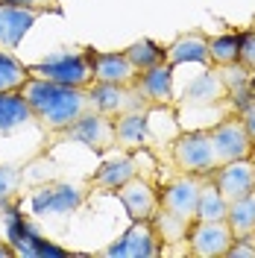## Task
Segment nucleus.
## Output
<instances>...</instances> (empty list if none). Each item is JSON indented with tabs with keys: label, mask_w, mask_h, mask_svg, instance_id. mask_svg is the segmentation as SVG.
<instances>
[{
	"label": "nucleus",
	"mask_w": 255,
	"mask_h": 258,
	"mask_svg": "<svg viewBox=\"0 0 255 258\" xmlns=\"http://www.w3.org/2000/svg\"><path fill=\"white\" fill-rule=\"evenodd\" d=\"M88 94H91V106H94L97 112L109 114V117H117V114H123V112H135V109H150V103L135 88V82H129V85L91 82Z\"/></svg>",
	"instance_id": "obj_4"
},
{
	"label": "nucleus",
	"mask_w": 255,
	"mask_h": 258,
	"mask_svg": "<svg viewBox=\"0 0 255 258\" xmlns=\"http://www.w3.org/2000/svg\"><path fill=\"white\" fill-rule=\"evenodd\" d=\"M106 255H126V258H150V255H159V238L153 232L150 220H135L132 229L120 241H114Z\"/></svg>",
	"instance_id": "obj_15"
},
{
	"label": "nucleus",
	"mask_w": 255,
	"mask_h": 258,
	"mask_svg": "<svg viewBox=\"0 0 255 258\" xmlns=\"http://www.w3.org/2000/svg\"><path fill=\"white\" fill-rule=\"evenodd\" d=\"M164 62L176 64H211L208 56V38L203 32H182L170 47H164Z\"/></svg>",
	"instance_id": "obj_17"
},
{
	"label": "nucleus",
	"mask_w": 255,
	"mask_h": 258,
	"mask_svg": "<svg viewBox=\"0 0 255 258\" xmlns=\"http://www.w3.org/2000/svg\"><path fill=\"white\" fill-rule=\"evenodd\" d=\"M0 3H12V6H30V9H44V12H47L50 6H56L59 0H0Z\"/></svg>",
	"instance_id": "obj_29"
},
{
	"label": "nucleus",
	"mask_w": 255,
	"mask_h": 258,
	"mask_svg": "<svg viewBox=\"0 0 255 258\" xmlns=\"http://www.w3.org/2000/svg\"><path fill=\"white\" fill-rule=\"evenodd\" d=\"M138 173V159L135 156H120V159H112L106 161L100 170H97L94 176V185L97 191H117L123 182H129V179Z\"/></svg>",
	"instance_id": "obj_20"
},
{
	"label": "nucleus",
	"mask_w": 255,
	"mask_h": 258,
	"mask_svg": "<svg viewBox=\"0 0 255 258\" xmlns=\"http://www.w3.org/2000/svg\"><path fill=\"white\" fill-rule=\"evenodd\" d=\"M27 80H30V68L15 59L9 50H0V91H21Z\"/></svg>",
	"instance_id": "obj_23"
},
{
	"label": "nucleus",
	"mask_w": 255,
	"mask_h": 258,
	"mask_svg": "<svg viewBox=\"0 0 255 258\" xmlns=\"http://www.w3.org/2000/svg\"><path fill=\"white\" fill-rule=\"evenodd\" d=\"M238 50H240L238 32H223V35L208 38V56H211V64H214V68L235 64L238 62Z\"/></svg>",
	"instance_id": "obj_25"
},
{
	"label": "nucleus",
	"mask_w": 255,
	"mask_h": 258,
	"mask_svg": "<svg viewBox=\"0 0 255 258\" xmlns=\"http://www.w3.org/2000/svg\"><path fill=\"white\" fill-rule=\"evenodd\" d=\"M226 211H229V203L226 197L217 191V185L206 179L203 188H200V200H197V217L194 220H226Z\"/></svg>",
	"instance_id": "obj_22"
},
{
	"label": "nucleus",
	"mask_w": 255,
	"mask_h": 258,
	"mask_svg": "<svg viewBox=\"0 0 255 258\" xmlns=\"http://www.w3.org/2000/svg\"><path fill=\"white\" fill-rule=\"evenodd\" d=\"M88 64H91V74L94 82H117V85H129V82L138 77L135 64L126 59L123 50H94L85 47Z\"/></svg>",
	"instance_id": "obj_11"
},
{
	"label": "nucleus",
	"mask_w": 255,
	"mask_h": 258,
	"mask_svg": "<svg viewBox=\"0 0 255 258\" xmlns=\"http://www.w3.org/2000/svg\"><path fill=\"white\" fill-rule=\"evenodd\" d=\"M208 132H211V141H214V150H217L220 164L235 161V159H249L252 141H249V135H246V129H243V120H240L235 112L220 117L217 123H211Z\"/></svg>",
	"instance_id": "obj_6"
},
{
	"label": "nucleus",
	"mask_w": 255,
	"mask_h": 258,
	"mask_svg": "<svg viewBox=\"0 0 255 258\" xmlns=\"http://www.w3.org/2000/svg\"><path fill=\"white\" fill-rule=\"evenodd\" d=\"M35 123L30 103L21 91H0V135H9L18 129Z\"/></svg>",
	"instance_id": "obj_18"
},
{
	"label": "nucleus",
	"mask_w": 255,
	"mask_h": 258,
	"mask_svg": "<svg viewBox=\"0 0 255 258\" xmlns=\"http://www.w3.org/2000/svg\"><path fill=\"white\" fill-rule=\"evenodd\" d=\"M170 156L179 173H191V176H211L220 159H217V150L211 141V132L208 129H188V132H179L173 138L170 147Z\"/></svg>",
	"instance_id": "obj_2"
},
{
	"label": "nucleus",
	"mask_w": 255,
	"mask_h": 258,
	"mask_svg": "<svg viewBox=\"0 0 255 258\" xmlns=\"http://www.w3.org/2000/svg\"><path fill=\"white\" fill-rule=\"evenodd\" d=\"M0 255H15V249H12V246H6V243H0Z\"/></svg>",
	"instance_id": "obj_30"
},
{
	"label": "nucleus",
	"mask_w": 255,
	"mask_h": 258,
	"mask_svg": "<svg viewBox=\"0 0 255 258\" xmlns=\"http://www.w3.org/2000/svg\"><path fill=\"white\" fill-rule=\"evenodd\" d=\"M240 50H238V64H243L249 74H255V27L246 32H238Z\"/></svg>",
	"instance_id": "obj_26"
},
{
	"label": "nucleus",
	"mask_w": 255,
	"mask_h": 258,
	"mask_svg": "<svg viewBox=\"0 0 255 258\" xmlns=\"http://www.w3.org/2000/svg\"><path fill=\"white\" fill-rule=\"evenodd\" d=\"M208 179L217 185V191L226 197V203L240 200V197H246V194L255 191V161L252 159L226 161Z\"/></svg>",
	"instance_id": "obj_10"
},
{
	"label": "nucleus",
	"mask_w": 255,
	"mask_h": 258,
	"mask_svg": "<svg viewBox=\"0 0 255 258\" xmlns=\"http://www.w3.org/2000/svg\"><path fill=\"white\" fill-rule=\"evenodd\" d=\"M220 103H226V82L220 77V68L214 64H208L203 74H197L179 97L182 109H214Z\"/></svg>",
	"instance_id": "obj_8"
},
{
	"label": "nucleus",
	"mask_w": 255,
	"mask_h": 258,
	"mask_svg": "<svg viewBox=\"0 0 255 258\" xmlns=\"http://www.w3.org/2000/svg\"><path fill=\"white\" fill-rule=\"evenodd\" d=\"M44 9H30V6H12L0 3V50H15L24 35L32 30Z\"/></svg>",
	"instance_id": "obj_13"
},
{
	"label": "nucleus",
	"mask_w": 255,
	"mask_h": 258,
	"mask_svg": "<svg viewBox=\"0 0 255 258\" xmlns=\"http://www.w3.org/2000/svg\"><path fill=\"white\" fill-rule=\"evenodd\" d=\"M27 68H30V77L59 82V85L88 88L94 82V74H91V64H88L85 50H59V53H50L47 59H41V62H35V64H27Z\"/></svg>",
	"instance_id": "obj_3"
},
{
	"label": "nucleus",
	"mask_w": 255,
	"mask_h": 258,
	"mask_svg": "<svg viewBox=\"0 0 255 258\" xmlns=\"http://www.w3.org/2000/svg\"><path fill=\"white\" fill-rule=\"evenodd\" d=\"M235 241L226 220H194L188 232V252L197 258H220Z\"/></svg>",
	"instance_id": "obj_5"
},
{
	"label": "nucleus",
	"mask_w": 255,
	"mask_h": 258,
	"mask_svg": "<svg viewBox=\"0 0 255 258\" xmlns=\"http://www.w3.org/2000/svg\"><path fill=\"white\" fill-rule=\"evenodd\" d=\"M65 135L71 141H80V144L91 147L94 153H106V150L117 147V141H114V117L97 112V109L85 112L80 120H74L65 129Z\"/></svg>",
	"instance_id": "obj_7"
},
{
	"label": "nucleus",
	"mask_w": 255,
	"mask_h": 258,
	"mask_svg": "<svg viewBox=\"0 0 255 258\" xmlns=\"http://www.w3.org/2000/svg\"><path fill=\"white\" fill-rule=\"evenodd\" d=\"M114 141L123 150H141L147 147L150 138V109H135V112H123L114 117Z\"/></svg>",
	"instance_id": "obj_16"
},
{
	"label": "nucleus",
	"mask_w": 255,
	"mask_h": 258,
	"mask_svg": "<svg viewBox=\"0 0 255 258\" xmlns=\"http://www.w3.org/2000/svg\"><path fill=\"white\" fill-rule=\"evenodd\" d=\"M226 223L232 229L235 238H246V235H255V191L240 197V200H232L229 203V211H226Z\"/></svg>",
	"instance_id": "obj_21"
},
{
	"label": "nucleus",
	"mask_w": 255,
	"mask_h": 258,
	"mask_svg": "<svg viewBox=\"0 0 255 258\" xmlns=\"http://www.w3.org/2000/svg\"><path fill=\"white\" fill-rule=\"evenodd\" d=\"M191 223H194V220H185V217H179V214H173V211L161 209V206L153 211V217H150V226H153V232H156L159 243H164V246L188 243ZM164 246H159V252L164 249Z\"/></svg>",
	"instance_id": "obj_19"
},
{
	"label": "nucleus",
	"mask_w": 255,
	"mask_h": 258,
	"mask_svg": "<svg viewBox=\"0 0 255 258\" xmlns=\"http://www.w3.org/2000/svg\"><path fill=\"white\" fill-rule=\"evenodd\" d=\"M238 117L243 120V129H246V135H249V141H252V147H255V100L240 109Z\"/></svg>",
	"instance_id": "obj_28"
},
{
	"label": "nucleus",
	"mask_w": 255,
	"mask_h": 258,
	"mask_svg": "<svg viewBox=\"0 0 255 258\" xmlns=\"http://www.w3.org/2000/svg\"><path fill=\"white\" fill-rule=\"evenodd\" d=\"M135 88L144 94V100L150 106H176V94H173V68L167 62L153 64L147 71H138L135 77Z\"/></svg>",
	"instance_id": "obj_12"
},
{
	"label": "nucleus",
	"mask_w": 255,
	"mask_h": 258,
	"mask_svg": "<svg viewBox=\"0 0 255 258\" xmlns=\"http://www.w3.org/2000/svg\"><path fill=\"white\" fill-rule=\"evenodd\" d=\"M208 179V176H206ZM203 176H191V173H182V176L170 179L164 185V191L159 197V206L167 211H173L185 220L197 217V200H200V188H203Z\"/></svg>",
	"instance_id": "obj_9"
},
{
	"label": "nucleus",
	"mask_w": 255,
	"mask_h": 258,
	"mask_svg": "<svg viewBox=\"0 0 255 258\" xmlns=\"http://www.w3.org/2000/svg\"><path fill=\"white\" fill-rule=\"evenodd\" d=\"M226 255H229V258H255V235H246V238H235Z\"/></svg>",
	"instance_id": "obj_27"
},
{
	"label": "nucleus",
	"mask_w": 255,
	"mask_h": 258,
	"mask_svg": "<svg viewBox=\"0 0 255 258\" xmlns=\"http://www.w3.org/2000/svg\"><path fill=\"white\" fill-rule=\"evenodd\" d=\"M117 197H120V203H123V209L129 211L132 220H150L153 211L159 209V191L138 173L117 188Z\"/></svg>",
	"instance_id": "obj_14"
},
{
	"label": "nucleus",
	"mask_w": 255,
	"mask_h": 258,
	"mask_svg": "<svg viewBox=\"0 0 255 258\" xmlns=\"http://www.w3.org/2000/svg\"><path fill=\"white\" fill-rule=\"evenodd\" d=\"M21 94L30 103L35 123L47 132H65L74 120H80L85 112H91V94L88 88H77V85H59L50 80H30L21 85Z\"/></svg>",
	"instance_id": "obj_1"
},
{
	"label": "nucleus",
	"mask_w": 255,
	"mask_h": 258,
	"mask_svg": "<svg viewBox=\"0 0 255 258\" xmlns=\"http://www.w3.org/2000/svg\"><path fill=\"white\" fill-rule=\"evenodd\" d=\"M249 159H252V161H255V147H252V153H249Z\"/></svg>",
	"instance_id": "obj_31"
},
{
	"label": "nucleus",
	"mask_w": 255,
	"mask_h": 258,
	"mask_svg": "<svg viewBox=\"0 0 255 258\" xmlns=\"http://www.w3.org/2000/svg\"><path fill=\"white\" fill-rule=\"evenodd\" d=\"M123 53H126L129 62L135 64V71H147V68H153V64L164 62V47L156 44L153 38H138V41H132Z\"/></svg>",
	"instance_id": "obj_24"
}]
</instances>
